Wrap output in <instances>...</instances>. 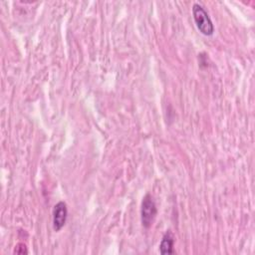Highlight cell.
<instances>
[{
	"mask_svg": "<svg viewBox=\"0 0 255 255\" xmlns=\"http://www.w3.org/2000/svg\"><path fill=\"white\" fill-rule=\"evenodd\" d=\"M14 252H15L16 254H27V253H28L27 248H26V246H25L23 243H19V244L15 247Z\"/></svg>",
	"mask_w": 255,
	"mask_h": 255,
	"instance_id": "5",
	"label": "cell"
},
{
	"mask_svg": "<svg viewBox=\"0 0 255 255\" xmlns=\"http://www.w3.org/2000/svg\"><path fill=\"white\" fill-rule=\"evenodd\" d=\"M192 15H193V19L196 24V27L201 34L205 36H211L214 33L213 23L209 15L207 14V12L204 10V8L200 4L198 3L193 4Z\"/></svg>",
	"mask_w": 255,
	"mask_h": 255,
	"instance_id": "1",
	"label": "cell"
},
{
	"mask_svg": "<svg viewBox=\"0 0 255 255\" xmlns=\"http://www.w3.org/2000/svg\"><path fill=\"white\" fill-rule=\"evenodd\" d=\"M174 245V236L170 230H167L159 244V252L161 254H173L175 251L173 249Z\"/></svg>",
	"mask_w": 255,
	"mask_h": 255,
	"instance_id": "4",
	"label": "cell"
},
{
	"mask_svg": "<svg viewBox=\"0 0 255 255\" xmlns=\"http://www.w3.org/2000/svg\"><path fill=\"white\" fill-rule=\"evenodd\" d=\"M157 214V209L154 203V200L152 199L151 195L146 194L141 202V208H140V219L141 224L144 228H149Z\"/></svg>",
	"mask_w": 255,
	"mask_h": 255,
	"instance_id": "2",
	"label": "cell"
},
{
	"mask_svg": "<svg viewBox=\"0 0 255 255\" xmlns=\"http://www.w3.org/2000/svg\"><path fill=\"white\" fill-rule=\"evenodd\" d=\"M68 216V208L67 204L64 201L58 202L54 206L53 210V228L55 231H60L67 220Z\"/></svg>",
	"mask_w": 255,
	"mask_h": 255,
	"instance_id": "3",
	"label": "cell"
}]
</instances>
